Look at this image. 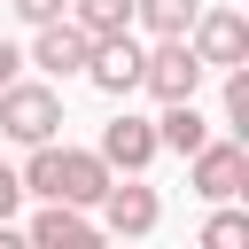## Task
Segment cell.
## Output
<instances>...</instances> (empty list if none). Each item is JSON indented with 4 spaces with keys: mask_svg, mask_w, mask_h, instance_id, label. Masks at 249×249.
I'll return each instance as SVG.
<instances>
[{
    "mask_svg": "<svg viewBox=\"0 0 249 249\" xmlns=\"http://www.w3.org/2000/svg\"><path fill=\"white\" fill-rule=\"evenodd\" d=\"M16 187L23 195H47L54 210H86V202L109 195V171H101L93 148H31V163L16 171Z\"/></svg>",
    "mask_w": 249,
    "mask_h": 249,
    "instance_id": "cell-1",
    "label": "cell"
},
{
    "mask_svg": "<svg viewBox=\"0 0 249 249\" xmlns=\"http://www.w3.org/2000/svg\"><path fill=\"white\" fill-rule=\"evenodd\" d=\"M54 124H62V93H54V86L16 78V86L0 93V132H8V140H23V148H54Z\"/></svg>",
    "mask_w": 249,
    "mask_h": 249,
    "instance_id": "cell-2",
    "label": "cell"
},
{
    "mask_svg": "<svg viewBox=\"0 0 249 249\" xmlns=\"http://www.w3.org/2000/svg\"><path fill=\"white\" fill-rule=\"evenodd\" d=\"M187 54L202 70H241L249 62V16L241 8H202L195 31H187Z\"/></svg>",
    "mask_w": 249,
    "mask_h": 249,
    "instance_id": "cell-3",
    "label": "cell"
},
{
    "mask_svg": "<svg viewBox=\"0 0 249 249\" xmlns=\"http://www.w3.org/2000/svg\"><path fill=\"white\" fill-rule=\"evenodd\" d=\"M187 187H195L202 202L233 210V195L249 187V148H241V140H210L202 156H187Z\"/></svg>",
    "mask_w": 249,
    "mask_h": 249,
    "instance_id": "cell-4",
    "label": "cell"
},
{
    "mask_svg": "<svg viewBox=\"0 0 249 249\" xmlns=\"http://www.w3.org/2000/svg\"><path fill=\"white\" fill-rule=\"evenodd\" d=\"M93 156H101V171H109V179H117V171H124V179H140V171H148L163 148H156V124L124 109L117 124H101V148H93Z\"/></svg>",
    "mask_w": 249,
    "mask_h": 249,
    "instance_id": "cell-5",
    "label": "cell"
},
{
    "mask_svg": "<svg viewBox=\"0 0 249 249\" xmlns=\"http://www.w3.org/2000/svg\"><path fill=\"white\" fill-rule=\"evenodd\" d=\"M140 86H148L163 109H179V101H195V86H202V62L187 54V39H163V47L140 62Z\"/></svg>",
    "mask_w": 249,
    "mask_h": 249,
    "instance_id": "cell-6",
    "label": "cell"
},
{
    "mask_svg": "<svg viewBox=\"0 0 249 249\" xmlns=\"http://www.w3.org/2000/svg\"><path fill=\"white\" fill-rule=\"evenodd\" d=\"M101 218H109V233H117V241H140V233H156L163 202H156V187H140V179H109Z\"/></svg>",
    "mask_w": 249,
    "mask_h": 249,
    "instance_id": "cell-7",
    "label": "cell"
},
{
    "mask_svg": "<svg viewBox=\"0 0 249 249\" xmlns=\"http://www.w3.org/2000/svg\"><path fill=\"white\" fill-rule=\"evenodd\" d=\"M23 62H39L47 78H70V70H86V62H93V39L62 16V23H47V31L31 39V54H23Z\"/></svg>",
    "mask_w": 249,
    "mask_h": 249,
    "instance_id": "cell-8",
    "label": "cell"
},
{
    "mask_svg": "<svg viewBox=\"0 0 249 249\" xmlns=\"http://www.w3.org/2000/svg\"><path fill=\"white\" fill-rule=\"evenodd\" d=\"M23 241H31V249H109V233H101V226H86L78 210H54V202L31 218V233H23Z\"/></svg>",
    "mask_w": 249,
    "mask_h": 249,
    "instance_id": "cell-9",
    "label": "cell"
},
{
    "mask_svg": "<svg viewBox=\"0 0 249 249\" xmlns=\"http://www.w3.org/2000/svg\"><path fill=\"white\" fill-rule=\"evenodd\" d=\"M140 62H148V54H140L132 39H109V47H93L86 78H93L101 93H132V86H140Z\"/></svg>",
    "mask_w": 249,
    "mask_h": 249,
    "instance_id": "cell-10",
    "label": "cell"
},
{
    "mask_svg": "<svg viewBox=\"0 0 249 249\" xmlns=\"http://www.w3.org/2000/svg\"><path fill=\"white\" fill-rule=\"evenodd\" d=\"M156 148H171V156H202V148H210V124H202V109H195V101L163 109V117H156Z\"/></svg>",
    "mask_w": 249,
    "mask_h": 249,
    "instance_id": "cell-11",
    "label": "cell"
},
{
    "mask_svg": "<svg viewBox=\"0 0 249 249\" xmlns=\"http://www.w3.org/2000/svg\"><path fill=\"white\" fill-rule=\"evenodd\" d=\"M93 47H109V39H132V0H78V16H70Z\"/></svg>",
    "mask_w": 249,
    "mask_h": 249,
    "instance_id": "cell-12",
    "label": "cell"
},
{
    "mask_svg": "<svg viewBox=\"0 0 249 249\" xmlns=\"http://www.w3.org/2000/svg\"><path fill=\"white\" fill-rule=\"evenodd\" d=\"M195 16H202V0H132V23H148L156 47H163V39H187Z\"/></svg>",
    "mask_w": 249,
    "mask_h": 249,
    "instance_id": "cell-13",
    "label": "cell"
},
{
    "mask_svg": "<svg viewBox=\"0 0 249 249\" xmlns=\"http://www.w3.org/2000/svg\"><path fill=\"white\" fill-rule=\"evenodd\" d=\"M195 249H249V218L241 210H210L202 233H195Z\"/></svg>",
    "mask_w": 249,
    "mask_h": 249,
    "instance_id": "cell-14",
    "label": "cell"
},
{
    "mask_svg": "<svg viewBox=\"0 0 249 249\" xmlns=\"http://www.w3.org/2000/svg\"><path fill=\"white\" fill-rule=\"evenodd\" d=\"M226 124L249 132V70H226Z\"/></svg>",
    "mask_w": 249,
    "mask_h": 249,
    "instance_id": "cell-15",
    "label": "cell"
},
{
    "mask_svg": "<svg viewBox=\"0 0 249 249\" xmlns=\"http://www.w3.org/2000/svg\"><path fill=\"white\" fill-rule=\"evenodd\" d=\"M8 8H16V16L31 23V31H47V23H62V0H8Z\"/></svg>",
    "mask_w": 249,
    "mask_h": 249,
    "instance_id": "cell-16",
    "label": "cell"
},
{
    "mask_svg": "<svg viewBox=\"0 0 249 249\" xmlns=\"http://www.w3.org/2000/svg\"><path fill=\"white\" fill-rule=\"evenodd\" d=\"M16 202H23V187H16V171H8V163H0V226H8V218H16Z\"/></svg>",
    "mask_w": 249,
    "mask_h": 249,
    "instance_id": "cell-17",
    "label": "cell"
},
{
    "mask_svg": "<svg viewBox=\"0 0 249 249\" xmlns=\"http://www.w3.org/2000/svg\"><path fill=\"white\" fill-rule=\"evenodd\" d=\"M16 70H23V54H16V47H8V39H0V93H8V86H16Z\"/></svg>",
    "mask_w": 249,
    "mask_h": 249,
    "instance_id": "cell-18",
    "label": "cell"
},
{
    "mask_svg": "<svg viewBox=\"0 0 249 249\" xmlns=\"http://www.w3.org/2000/svg\"><path fill=\"white\" fill-rule=\"evenodd\" d=\"M0 249H31V241H23V233H16V226H0Z\"/></svg>",
    "mask_w": 249,
    "mask_h": 249,
    "instance_id": "cell-19",
    "label": "cell"
}]
</instances>
